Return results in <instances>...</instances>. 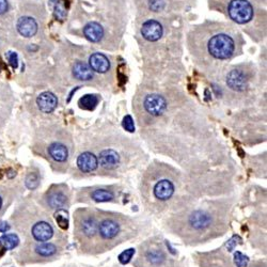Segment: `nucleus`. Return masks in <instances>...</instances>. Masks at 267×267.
Wrapping results in <instances>:
<instances>
[{
  "instance_id": "nucleus-9",
  "label": "nucleus",
  "mask_w": 267,
  "mask_h": 267,
  "mask_svg": "<svg viewBox=\"0 0 267 267\" xmlns=\"http://www.w3.org/2000/svg\"><path fill=\"white\" fill-rule=\"evenodd\" d=\"M89 64L92 71H95L98 73H106L109 68H110V63L109 60L107 59L106 56H104L103 54H93L90 59H89Z\"/></svg>"
},
{
  "instance_id": "nucleus-22",
  "label": "nucleus",
  "mask_w": 267,
  "mask_h": 267,
  "mask_svg": "<svg viewBox=\"0 0 267 267\" xmlns=\"http://www.w3.org/2000/svg\"><path fill=\"white\" fill-rule=\"evenodd\" d=\"M92 199L96 202H107L113 199V195L106 189H98L92 193Z\"/></svg>"
},
{
  "instance_id": "nucleus-11",
  "label": "nucleus",
  "mask_w": 267,
  "mask_h": 267,
  "mask_svg": "<svg viewBox=\"0 0 267 267\" xmlns=\"http://www.w3.org/2000/svg\"><path fill=\"white\" fill-rule=\"evenodd\" d=\"M174 192V186L173 184L168 181V180H163L158 182L155 187H154V195L157 199L159 200H168L171 198Z\"/></svg>"
},
{
  "instance_id": "nucleus-4",
  "label": "nucleus",
  "mask_w": 267,
  "mask_h": 267,
  "mask_svg": "<svg viewBox=\"0 0 267 267\" xmlns=\"http://www.w3.org/2000/svg\"><path fill=\"white\" fill-rule=\"evenodd\" d=\"M141 34L145 40L151 42H155L163 36V27H161L158 22L151 20L143 24L141 28Z\"/></svg>"
},
{
  "instance_id": "nucleus-10",
  "label": "nucleus",
  "mask_w": 267,
  "mask_h": 267,
  "mask_svg": "<svg viewBox=\"0 0 267 267\" xmlns=\"http://www.w3.org/2000/svg\"><path fill=\"white\" fill-rule=\"evenodd\" d=\"M18 30L20 34L26 38L34 37L38 31V25L34 19L22 18L18 22Z\"/></svg>"
},
{
  "instance_id": "nucleus-6",
  "label": "nucleus",
  "mask_w": 267,
  "mask_h": 267,
  "mask_svg": "<svg viewBox=\"0 0 267 267\" xmlns=\"http://www.w3.org/2000/svg\"><path fill=\"white\" fill-rule=\"evenodd\" d=\"M54 230L50 223L45 221L38 222L32 228V235L39 241H46L50 240L53 237Z\"/></svg>"
},
{
  "instance_id": "nucleus-35",
  "label": "nucleus",
  "mask_w": 267,
  "mask_h": 267,
  "mask_svg": "<svg viewBox=\"0 0 267 267\" xmlns=\"http://www.w3.org/2000/svg\"><path fill=\"white\" fill-rule=\"evenodd\" d=\"M9 229H10V225L8 224L7 222L0 223V232H7Z\"/></svg>"
},
{
  "instance_id": "nucleus-14",
  "label": "nucleus",
  "mask_w": 267,
  "mask_h": 267,
  "mask_svg": "<svg viewBox=\"0 0 267 267\" xmlns=\"http://www.w3.org/2000/svg\"><path fill=\"white\" fill-rule=\"evenodd\" d=\"M120 231L119 224L113 220H105L100 225V233L104 238H113L118 235Z\"/></svg>"
},
{
  "instance_id": "nucleus-27",
  "label": "nucleus",
  "mask_w": 267,
  "mask_h": 267,
  "mask_svg": "<svg viewBox=\"0 0 267 267\" xmlns=\"http://www.w3.org/2000/svg\"><path fill=\"white\" fill-rule=\"evenodd\" d=\"M39 185V176L36 173H30L26 179V186L29 189H35Z\"/></svg>"
},
{
  "instance_id": "nucleus-2",
  "label": "nucleus",
  "mask_w": 267,
  "mask_h": 267,
  "mask_svg": "<svg viewBox=\"0 0 267 267\" xmlns=\"http://www.w3.org/2000/svg\"><path fill=\"white\" fill-rule=\"evenodd\" d=\"M229 15L237 24H246L251 21L253 9L247 0H232L229 6Z\"/></svg>"
},
{
  "instance_id": "nucleus-24",
  "label": "nucleus",
  "mask_w": 267,
  "mask_h": 267,
  "mask_svg": "<svg viewBox=\"0 0 267 267\" xmlns=\"http://www.w3.org/2000/svg\"><path fill=\"white\" fill-rule=\"evenodd\" d=\"M83 229L86 235L93 236L96 233V230H98V225H96V222L93 219H87L83 224Z\"/></svg>"
},
{
  "instance_id": "nucleus-20",
  "label": "nucleus",
  "mask_w": 267,
  "mask_h": 267,
  "mask_svg": "<svg viewBox=\"0 0 267 267\" xmlns=\"http://www.w3.org/2000/svg\"><path fill=\"white\" fill-rule=\"evenodd\" d=\"M67 202V197L62 195V193H54L50 198H48V204L53 208H58L63 206Z\"/></svg>"
},
{
  "instance_id": "nucleus-1",
  "label": "nucleus",
  "mask_w": 267,
  "mask_h": 267,
  "mask_svg": "<svg viewBox=\"0 0 267 267\" xmlns=\"http://www.w3.org/2000/svg\"><path fill=\"white\" fill-rule=\"evenodd\" d=\"M208 51L217 59H228L234 52V41L226 35H218L211 39Z\"/></svg>"
},
{
  "instance_id": "nucleus-36",
  "label": "nucleus",
  "mask_w": 267,
  "mask_h": 267,
  "mask_svg": "<svg viewBox=\"0 0 267 267\" xmlns=\"http://www.w3.org/2000/svg\"><path fill=\"white\" fill-rule=\"evenodd\" d=\"M2 204H3V200H2V198H0V207H2Z\"/></svg>"
},
{
  "instance_id": "nucleus-21",
  "label": "nucleus",
  "mask_w": 267,
  "mask_h": 267,
  "mask_svg": "<svg viewBox=\"0 0 267 267\" xmlns=\"http://www.w3.org/2000/svg\"><path fill=\"white\" fill-rule=\"evenodd\" d=\"M56 246L53 244H48V242H45V244H41L37 246L36 248V251L37 253H39L40 255H43V256H51L54 253H56Z\"/></svg>"
},
{
  "instance_id": "nucleus-28",
  "label": "nucleus",
  "mask_w": 267,
  "mask_h": 267,
  "mask_svg": "<svg viewBox=\"0 0 267 267\" xmlns=\"http://www.w3.org/2000/svg\"><path fill=\"white\" fill-rule=\"evenodd\" d=\"M123 127L126 129V131L133 133L135 131V125H134V121L131 116H126L123 120Z\"/></svg>"
},
{
  "instance_id": "nucleus-34",
  "label": "nucleus",
  "mask_w": 267,
  "mask_h": 267,
  "mask_svg": "<svg viewBox=\"0 0 267 267\" xmlns=\"http://www.w3.org/2000/svg\"><path fill=\"white\" fill-rule=\"evenodd\" d=\"M8 8H9V6H8L7 0H0V15L6 13L8 11Z\"/></svg>"
},
{
  "instance_id": "nucleus-26",
  "label": "nucleus",
  "mask_w": 267,
  "mask_h": 267,
  "mask_svg": "<svg viewBox=\"0 0 267 267\" xmlns=\"http://www.w3.org/2000/svg\"><path fill=\"white\" fill-rule=\"evenodd\" d=\"M135 254V249L131 248V249H127L125 251H123L119 255V261L120 263L122 264H127L129 261H131V258L133 257V255Z\"/></svg>"
},
{
  "instance_id": "nucleus-15",
  "label": "nucleus",
  "mask_w": 267,
  "mask_h": 267,
  "mask_svg": "<svg viewBox=\"0 0 267 267\" xmlns=\"http://www.w3.org/2000/svg\"><path fill=\"white\" fill-rule=\"evenodd\" d=\"M48 152H50V155L52 156V158L55 159L56 161H59V163L66 161L69 156V152L68 149L66 148V145L58 142L51 144L50 148H48Z\"/></svg>"
},
{
  "instance_id": "nucleus-8",
  "label": "nucleus",
  "mask_w": 267,
  "mask_h": 267,
  "mask_svg": "<svg viewBox=\"0 0 267 267\" xmlns=\"http://www.w3.org/2000/svg\"><path fill=\"white\" fill-rule=\"evenodd\" d=\"M98 158L90 152L80 154L77 158V166L83 172H91L98 167Z\"/></svg>"
},
{
  "instance_id": "nucleus-29",
  "label": "nucleus",
  "mask_w": 267,
  "mask_h": 267,
  "mask_svg": "<svg viewBox=\"0 0 267 267\" xmlns=\"http://www.w3.org/2000/svg\"><path fill=\"white\" fill-rule=\"evenodd\" d=\"M149 258H150V261L153 262V263H159L163 261V258H164V255L163 253H160V252H157V251H154V252H150L148 254Z\"/></svg>"
},
{
  "instance_id": "nucleus-5",
  "label": "nucleus",
  "mask_w": 267,
  "mask_h": 267,
  "mask_svg": "<svg viewBox=\"0 0 267 267\" xmlns=\"http://www.w3.org/2000/svg\"><path fill=\"white\" fill-rule=\"evenodd\" d=\"M226 84L235 91H244L247 88V78L240 71L234 70L226 77Z\"/></svg>"
},
{
  "instance_id": "nucleus-16",
  "label": "nucleus",
  "mask_w": 267,
  "mask_h": 267,
  "mask_svg": "<svg viewBox=\"0 0 267 267\" xmlns=\"http://www.w3.org/2000/svg\"><path fill=\"white\" fill-rule=\"evenodd\" d=\"M189 222L195 229L201 230L209 225V223H211V217H209L206 213L198 211L190 216Z\"/></svg>"
},
{
  "instance_id": "nucleus-23",
  "label": "nucleus",
  "mask_w": 267,
  "mask_h": 267,
  "mask_svg": "<svg viewBox=\"0 0 267 267\" xmlns=\"http://www.w3.org/2000/svg\"><path fill=\"white\" fill-rule=\"evenodd\" d=\"M56 220L58 222L60 228L63 230H67L69 228V218H68V213L66 211H58V213H56Z\"/></svg>"
},
{
  "instance_id": "nucleus-32",
  "label": "nucleus",
  "mask_w": 267,
  "mask_h": 267,
  "mask_svg": "<svg viewBox=\"0 0 267 267\" xmlns=\"http://www.w3.org/2000/svg\"><path fill=\"white\" fill-rule=\"evenodd\" d=\"M56 16L58 19H64V16H66V12H64L63 7L60 4H57L56 6Z\"/></svg>"
},
{
  "instance_id": "nucleus-25",
  "label": "nucleus",
  "mask_w": 267,
  "mask_h": 267,
  "mask_svg": "<svg viewBox=\"0 0 267 267\" xmlns=\"http://www.w3.org/2000/svg\"><path fill=\"white\" fill-rule=\"evenodd\" d=\"M249 262V258L248 256L244 255L241 252H235V254H234V263H235V265L237 267H245L247 266Z\"/></svg>"
},
{
  "instance_id": "nucleus-18",
  "label": "nucleus",
  "mask_w": 267,
  "mask_h": 267,
  "mask_svg": "<svg viewBox=\"0 0 267 267\" xmlns=\"http://www.w3.org/2000/svg\"><path fill=\"white\" fill-rule=\"evenodd\" d=\"M20 244V238L16 234H7L0 237V246L7 250H12Z\"/></svg>"
},
{
  "instance_id": "nucleus-3",
  "label": "nucleus",
  "mask_w": 267,
  "mask_h": 267,
  "mask_svg": "<svg viewBox=\"0 0 267 267\" xmlns=\"http://www.w3.org/2000/svg\"><path fill=\"white\" fill-rule=\"evenodd\" d=\"M144 108L152 116H160L167 108V103L163 96L158 94L148 95L144 101Z\"/></svg>"
},
{
  "instance_id": "nucleus-37",
  "label": "nucleus",
  "mask_w": 267,
  "mask_h": 267,
  "mask_svg": "<svg viewBox=\"0 0 267 267\" xmlns=\"http://www.w3.org/2000/svg\"><path fill=\"white\" fill-rule=\"evenodd\" d=\"M2 250H3V247H2V246H0V251H2Z\"/></svg>"
},
{
  "instance_id": "nucleus-13",
  "label": "nucleus",
  "mask_w": 267,
  "mask_h": 267,
  "mask_svg": "<svg viewBox=\"0 0 267 267\" xmlns=\"http://www.w3.org/2000/svg\"><path fill=\"white\" fill-rule=\"evenodd\" d=\"M85 37L91 42H99L104 36V30L98 23H89L84 29Z\"/></svg>"
},
{
  "instance_id": "nucleus-30",
  "label": "nucleus",
  "mask_w": 267,
  "mask_h": 267,
  "mask_svg": "<svg viewBox=\"0 0 267 267\" xmlns=\"http://www.w3.org/2000/svg\"><path fill=\"white\" fill-rule=\"evenodd\" d=\"M150 8L153 11H159L160 9H163L164 8V3L163 0H151L150 2Z\"/></svg>"
},
{
  "instance_id": "nucleus-12",
  "label": "nucleus",
  "mask_w": 267,
  "mask_h": 267,
  "mask_svg": "<svg viewBox=\"0 0 267 267\" xmlns=\"http://www.w3.org/2000/svg\"><path fill=\"white\" fill-rule=\"evenodd\" d=\"M101 165L106 169H113L119 165L120 157L119 154L113 150H105L100 155Z\"/></svg>"
},
{
  "instance_id": "nucleus-33",
  "label": "nucleus",
  "mask_w": 267,
  "mask_h": 267,
  "mask_svg": "<svg viewBox=\"0 0 267 267\" xmlns=\"http://www.w3.org/2000/svg\"><path fill=\"white\" fill-rule=\"evenodd\" d=\"M237 238H239V237H237V236H233V237L228 241V244H226V247H228L229 251H232V250L234 249V247H235V246L237 245V241H235Z\"/></svg>"
},
{
  "instance_id": "nucleus-7",
  "label": "nucleus",
  "mask_w": 267,
  "mask_h": 267,
  "mask_svg": "<svg viewBox=\"0 0 267 267\" xmlns=\"http://www.w3.org/2000/svg\"><path fill=\"white\" fill-rule=\"evenodd\" d=\"M37 103L40 110L45 113H50L56 109L57 105H58V100L52 92H44L39 96Z\"/></svg>"
},
{
  "instance_id": "nucleus-31",
  "label": "nucleus",
  "mask_w": 267,
  "mask_h": 267,
  "mask_svg": "<svg viewBox=\"0 0 267 267\" xmlns=\"http://www.w3.org/2000/svg\"><path fill=\"white\" fill-rule=\"evenodd\" d=\"M8 59H9V62L11 63V66L16 69L19 67V57L14 53H9L8 54Z\"/></svg>"
},
{
  "instance_id": "nucleus-19",
  "label": "nucleus",
  "mask_w": 267,
  "mask_h": 267,
  "mask_svg": "<svg viewBox=\"0 0 267 267\" xmlns=\"http://www.w3.org/2000/svg\"><path fill=\"white\" fill-rule=\"evenodd\" d=\"M98 103L99 99L95 95H86L79 100V106L87 110H92L95 108Z\"/></svg>"
},
{
  "instance_id": "nucleus-17",
  "label": "nucleus",
  "mask_w": 267,
  "mask_h": 267,
  "mask_svg": "<svg viewBox=\"0 0 267 267\" xmlns=\"http://www.w3.org/2000/svg\"><path fill=\"white\" fill-rule=\"evenodd\" d=\"M73 74L79 80H90L93 77V71L88 64L77 62L73 68Z\"/></svg>"
}]
</instances>
